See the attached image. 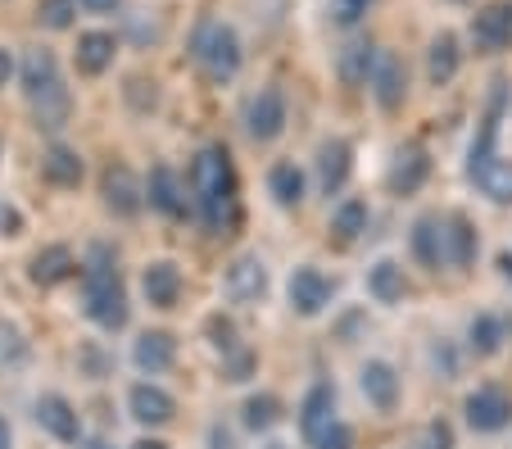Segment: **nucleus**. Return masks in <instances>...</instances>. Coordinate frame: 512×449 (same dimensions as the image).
Here are the masks:
<instances>
[{"label":"nucleus","instance_id":"1","mask_svg":"<svg viewBox=\"0 0 512 449\" xmlns=\"http://www.w3.org/2000/svg\"><path fill=\"white\" fill-rule=\"evenodd\" d=\"M186 186H191L195 214H200V223L209 227L213 236H232L236 227H241V177H236V164H232V155H227V146L195 150Z\"/></svg>","mask_w":512,"mask_h":449},{"label":"nucleus","instance_id":"2","mask_svg":"<svg viewBox=\"0 0 512 449\" xmlns=\"http://www.w3.org/2000/svg\"><path fill=\"white\" fill-rule=\"evenodd\" d=\"M78 309L91 327L100 332H123L127 327V286L118 273V250L109 241H91L82 254V286H78Z\"/></svg>","mask_w":512,"mask_h":449},{"label":"nucleus","instance_id":"3","mask_svg":"<svg viewBox=\"0 0 512 449\" xmlns=\"http://www.w3.org/2000/svg\"><path fill=\"white\" fill-rule=\"evenodd\" d=\"M19 87L23 100H28V114L37 123V132H64L73 123V91H68L64 73H59L55 50L37 46L19 59Z\"/></svg>","mask_w":512,"mask_h":449},{"label":"nucleus","instance_id":"4","mask_svg":"<svg viewBox=\"0 0 512 449\" xmlns=\"http://www.w3.org/2000/svg\"><path fill=\"white\" fill-rule=\"evenodd\" d=\"M191 64L204 73V82H213V87L236 82V73H241V64H245L241 32H236L227 19H200L191 32Z\"/></svg>","mask_w":512,"mask_h":449},{"label":"nucleus","instance_id":"5","mask_svg":"<svg viewBox=\"0 0 512 449\" xmlns=\"http://www.w3.org/2000/svg\"><path fill=\"white\" fill-rule=\"evenodd\" d=\"M281 291H286V309L295 318H304V323H313V318L331 313V304H336V277L304 259V264H290Z\"/></svg>","mask_w":512,"mask_h":449},{"label":"nucleus","instance_id":"6","mask_svg":"<svg viewBox=\"0 0 512 449\" xmlns=\"http://www.w3.org/2000/svg\"><path fill=\"white\" fill-rule=\"evenodd\" d=\"M358 395L377 418H395L399 404H404V372L395 359L386 354H368L358 363Z\"/></svg>","mask_w":512,"mask_h":449},{"label":"nucleus","instance_id":"7","mask_svg":"<svg viewBox=\"0 0 512 449\" xmlns=\"http://www.w3.org/2000/svg\"><path fill=\"white\" fill-rule=\"evenodd\" d=\"M268 286H272V273L259 250H241L236 259H227L223 277H218V291H223V300L232 304V309H254V304H263Z\"/></svg>","mask_w":512,"mask_h":449},{"label":"nucleus","instance_id":"8","mask_svg":"<svg viewBox=\"0 0 512 449\" xmlns=\"http://www.w3.org/2000/svg\"><path fill=\"white\" fill-rule=\"evenodd\" d=\"M241 123H245V137H250L254 146H272V141L286 132V123H290V100H286V91H281L277 82L259 87L250 100H245Z\"/></svg>","mask_w":512,"mask_h":449},{"label":"nucleus","instance_id":"9","mask_svg":"<svg viewBox=\"0 0 512 449\" xmlns=\"http://www.w3.org/2000/svg\"><path fill=\"white\" fill-rule=\"evenodd\" d=\"M123 404H127V418H132L141 431H159L177 418V395L168 391V386H159L155 377L127 381Z\"/></svg>","mask_w":512,"mask_h":449},{"label":"nucleus","instance_id":"10","mask_svg":"<svg viewBox=\"0 0 512 449\" xmlns=\"http://www.w3.org/2000/svg\"><path fill=\"white\" fill-rule=\"evenodd\" d=\"M32 418H37V427L46 431L55 445H82V440H87L78 404L68 400L64 391H41L37 400H32Z\"/></svg>","mask_w":512,"mask_h":449},{"label":"nucleus","instance_id":"11","mask_svg":"<svg viewBox=\"0 0 512 449\" xmlns=\"http://www.w3.org/2000/svg\"><path fill=\"white\" fill-rule=\"evenodd\" d=\"M435 173V159L431 150L422 146V141H404V146H395V155H390V168H386V186L390 196H417L426 182H431Z\"/></svg>","mask_w":512,"mask_h":449},{"label":"nucleus","instance_id":"12","mask_svg":"<svg viewBox=\"0 0 512 449\" xmlns=\"http://www.w3.org/2000/svg\"><path fill=\"white\" fill-rule=\"evenodd\" d=\"M182 291H186V273L177 259H145L141 273H136V295L150 309H177Z\"/></svg>","mask_w":512,"mask_h":449},{"label":"nucleus","instance_id":"13","mask_svg":"<svg viewBox=\"0 0 512 449\" xmlns=\"http://www.w3.org/2000/svg\"><path fill=\"white\" fill-rule=\"evenodd\" d=\"M463 422L481 436L512 427V395L503 386H476V391L463 395Z\"/></svg>","mask_w":512,"mask_h":449},{"label":"nucleus","instance_id":"14","mask_svg":"<svg viewBox=\"0 0 512 449\" xmlns=\"http://www.w3.org/2000/svg\"><path fill=\"white\" fill-rule=\"evenodd\" d=\"M191 186L177 177L173 164H155L150 173H145V209L159 218H168V223H177V218H186V205H191V196H186Z\"/></svg>","mask_w":512,"mask_h":449},{"label":"nucleus","instance_id":"15","mask_svg":"<svg viewBox=\"0 0 512 449\" xmlns=\"http://www.w3.org/2000/svg\"><path fill=\"white\" fill-rule=\"evenodd\" d=\"M363 291H368V300L381 304V309H399V304L408 300V291H413L404 259H395V254H377V259L368 264V273H363Z\"/></svg>","mask_w":512,"mask_h":449},{"label":"nucleus","instance_id":"16","mask_svg":"<svg viewBox=\"0 0 512 449\" xmlns=\"http://www.w3.org/2000/svg\"><path fill=\"white\" fill-rule=\"evenodd\" d=\"M100 200H105V209L114 218L132 223V218H141V209H145V177H136L127 164H109L105 182H100Z\"/></svg>","mask_w":512,"mask_h":449},{"label":"nucleus","instance_id":"17","mask_svg":"<svg viewBox=\"0 0 512 449\" xmlns=\"http://www.w3.org/2000/svg\"><path fill=\"white\" fill-rule=\"evenodd\" d=\"M73 277H82V259H78V250L64 241L41 245V250L28 259V282L41 286V291H55V286L73 282Z\"/></svg>","mask_w":512,"mask_h":449},{"label":"nucleus","instance_id":"18","mask_svg":"<svg viewBox=\"0 0 512 449\" xmlns=\"http://www.w3.org/2000/svg\"><path fill=\"white\" fill-rule=\"evenodd\" d=\"M349 173H354V141L327 137L318 146V159H313V186H318V196H340L349 186Z\"/></svg>","mask_w":512,"mask_h":449},{"label":"nucleus","instance_id":"19","mask_svg":"<svg viewBox=\"0 0 512 449\" xmlns=\"http://www.w3.org/2000/svg\"><path fill=\"white\" fill-rule=\"evenodd\" d=\"M440 223H445V264L467 273L481 259V227L467 209H449V214H440Z\"/></svg>","mask_w":512,"mask_h":449},{"label":"nucleus","instance_id":"20","mask_svg":"<svg viewBox=\"0 0 512 449\" xmlns=\"http://www.w3.org/2000/svg\"><path fill=\"white\" fill-rule=\"evenodd\" d=\"M408 259H413V268H422V273H440L445 264V223H440V214H417L413 223H408Z\"/></svg>","mask_w":512,"mask_h":449},{"label":"nucleus","instance_id":"21","mask_svg":"<svg viewBox=\"0 0 512 449\" xmlns=\"http://www.w3.org/2000/svg\"><path fill=\"white\" fill-rule=\"evenodd\" d=\"M177 336L164 332V327H145V332H136L132 341V368L141 372V377H164V372L177 368Z\"/></svg>","mask_w":512,"mask_h":449},{"label":"nucleus","instance_id":"22","mask_svg":"<svg viewBox=\"0 0 512 449\" xmlns=\"http://www.w3.org/2000/svg\"><path fill=\"white\" fill-rule=\"evenodd\" d=\"M467 37H472V46L481 50V55L512 50V0H490L485 10H476Z\"/></svg>","mask_w":512,"mask_h":449},{"label":"nucleus","instance_id":"23","mask_svg":"<svg viewBox=\"0 0 512 449\" xmlns=\"http://www.w3.org/2000/svg\"><path fill=\"white\" fill-rule=\"evenodd\" d=\"M41 182L55 186V191H78L87 182V159H82L78 146H64V141H50L41 150V164H37Z\"/></svg>","mask_w":512,"mask_h":449},{"label":"nucleus","instance_id":"24","mask_svg":"<svg viewBox=\"0 0 512 449\" xmlns=\"http://www.w3.org/2000/svg\"><path fill=\"white\" fill-rule=\"evenodd\" d=\"M263 186H268L272 205L286 209V214L304 209V200H309V173H304L295 159H272L268 173H263Z\"/></svg>","mask_w":512,"mask_h":449},{"label":"nucleus","instance_id":"25","mask_svg":"<svg viewBox=\"0 0 512 449\" xmlns=\"http://www.w3.org/2000/svg\"><path fill=\"white\" fill-rule=\"evenodd\" d=\"M336 418H340L336 386H331V381H309V391L300 395V436H304V445H313Z\"/></svg>","mask_w":512,"mask_h":449},{"label":"nucleus","instance_id":"26","mask_svg":"<svg viewBox=\"0 0 512 449\" xmlns=\"http://www.w3.org/2000/svg\"><path fill=\"white\" fill-rule=\"evenodd\" d=\"M368 96L377 100V109H386V114H395L408 100V69L395 50H381L377 55V69H372V78H368Z\"/></svg>","mask_w":512,"mask_h":449},{"label":"nucleus","instance_id":"27","mask_svg":"<svg viewBox=\"0 0 512 449\" xmlns=\"http://www.w3.org/2000/svg\"><path fill=\"white\" fill-rule=\"evenodd\" d=\"M114 55H118V37L105 28H91L78 32V46H73V69L82 78H100V73L114 69Z\"/></svg>","mask_w":512,"mask_h":449},{"label":"nucleus","instance_id":"28","mask_svg":"<svg viewBox=\"0 0 512 449\" xmlns=\"http://www.w3.org/2000/svg\"><path fill=\"white\" fill-rule=\"evenodd\" d=\"M377 41L372 37H349L345 46L336 50V78L345 82V87H368V78H372V69H377Z\"/></svg>","mask_w":512,"mask_h":449},{"label":"nucleus","instance_id":"29","mask_svg":"<svg viewBox=\"0 0 512 449\" xmlns=\"http://www.w3.org/2000/svg\"><path fill=\"white\" fill-rule=\"evenodd\" d=\"M503 341H508V323H503L494 309H476L472 318H467L463 350L472 354V359H494V354L503 350Z\"/></svg>","mask_w":512,"mask_h":449},{"label":"nucleus","instance_id":"30","mask_svg":"<svg viewBox=\"0 0 512 449\" xmlns=\"http://www.w3.org/2000/svg\"><path fill=\"white\" fill-rule=\"evenodd\" d=\"M368 223H372L368 196H340L327 214V232H331V241H340V245H354L358 236L368 232Z\"/></svg>","mask_w":512,"mask_h":449},{"label":"nucleus","instance_id":"31","mask_svg":"<svg viewBox=\"0 0 512 449\" xmlns=\"http://www.w3.org/2000/svg\"><path fill=\"white\" fill-rule=\"evenodd\" d=\"M458 69H463V46H458L454 32L431 37V46H426V82L440 91V87H449V82L458 78Z\"/></svg>","mask_w":512,"mask_h":449},{"label":"nucleus","instance_id":"32","mask_svg":"<svg viewBox=\"0 0 512 449\" xmlns=\"http://www.w3.org/2000/svg\"><path fill=\"white\" fill-rule=\"evenodd\" d=\"M467 182L481 191L485 200H494V205H512V159H490L485 168H476Z\"/></svg>","mask_w":512,"mask_h":449},{"label":"nucleus","instance_id":"33","mask_svg":"<svg viewBox=\"0 0 512 449\" xmlns=\"http://www.w3.org/2000/svg\"><path fill=\"white\" fill-rule=\"evenodd\" d=\"M241 422L250 431H272L281 422V400L272 391H250L241 404Z\"/></svg>","mask_w":512,"mask_h":449},{"label":"nucleus","instance_id":"34","mask_svg":"<svg viewBox=\"0 0 512 449\" xmlns=\"http://www.w3.org/2000/svg\"><path fill=\"white\" fill-rule=\"evenodd\" d=\"M73 368H78V377H87V381H105L109 372H114V354H109L100 341H78Z\"/></svg>","mask_w":512,"mask_h":449},{"label":"nucleus","instance_id":"35","mask_svg":"<svg viewBox=\"0 0 512 449\" xmlns=\"http://www.w3.org/2000/svg\"><path fill=\"white\" fill-rule=\"evenodd\" d=\"M204 341H209V350L218 354V359H227L232 350H241V345H245V341H241V332H236V323L227 318L223 309L204 318Z\"/></svg>","mask_w":512,"mask_h":449},{"label":"nucleus","instance_id":"36","mask_svg":"<svg viewBox=\"0 0 512 449\" xmlns=\"http://www.w3.org/2000/svg\"><path fill=\"white\" fill-rule=\"evenodd\" d=\"M463 354L454 341H431V350H426V363H431V372L440 381H458V372H463Z\"/></svg>","mask_w":512,"mask_h":449},{"label":"nucleus","instance_id":"37","mask_svg":"<svg viewBox=\"0 0 512 449\" xmlns=\"http://www.w3.org/2000/svg\"><path fill=\"white\" fill-rule=\"evenodd\" d=\"M78 19V0H37V23L50 32H68Z\"/></svg>","mask_w":512,"mask_h":449},{"label":"nucleus","instance_id":"38","mask_svg":"<svg viewBox=\"0 0 512 449\" xmlns=\"http://www.w3.org/2000/svg\"><path fill=\"white\" fill-rule=\"evenodd\" d=\"M28 359H32V345L23 341V332L10 323H0V363L5 368H23Z\"/></svg>","mask_w":512,"mask_h":449},{"label":"nucleus","instance_id":"39","mask_svg":"<svg viewBox=\"0 0 512 449\" xmlns=\"http://www.w3.org/2000/svg\"><path fill=\"white\" fill-rule=\"evenodd\" d=\"M408 449H458V436H454V427H449L445 418H431L413 436V445H408Z\"/></svg>","mask_w":512,"mask_h":449},{"label":"nucleus","instance_id":"40","mask_svg":"<svg viewBox=\"0 0 512 449\" xmlns=\"http://www.w3.org/2000/svg\"><path fill=\"white\" fill-rule=\"evenodd\" d=\"M218 368H223V381H250L254 368H259V354H254L250 345H241V350H232L227 359H218Z\"/></svg>","mask_w":512,"mask_h":449},{"label":"nucleus","instance_id":"41","mask_svg":"<svg viewBox=\"0 0 512 449\" xmlns=\"http://www.w3.org/2000/svg\"><path fill=\"white\" fill-rule=\"evenodd\" d=\"M368 10H372V0H327V14L336 28H354Z\"/></svg>","mask_w":512,"mask_h":449},{"label":"nucleus","instance_id":"42","mask_svg":"<svg viewBox=\"0 0 512 449\" xmlns=\"http://www.w3.org/2000/svg\"><path fill=\"white\" fill-rule=\"evenodd\" d=\"M23 232H28V218H23V209L14 205V200H0V241H19Z\"/></svg>","mask_w":512,"mask_h":449},{"label":"nucleus","instance_id":"43","mask_svg":"<svg viewBox=\"0 0 512 449\" xmlns=\"http://www.w3.org/2000/svg\"><path fill=\"white\" fill-rule=\"evenodd\" d=\"M309 449H354V427H349L345 418H336L318 440H313Z\"/></svg>","mask_w":512,"mask_h":449},{"label":"nucleus","instance_id":"44","mask_svg":"<svg viewBox=\"0 0 512 449\" xmlns=\"http://www.w3.org/2000/svg\"><path fill=\"white\" fill-rule=\"evenodd\" d=\"M14 73H19V59H14V50H10V46H0V91L10 87Z\"/></svg>","mask_w":512,"mask_h":449},{"label":"nucleus","instance_id":"45","mask_svg":"<svg viewBox=\"0 0 512 449\" xmlns=\"http://www.w3.org/2000/svg\"><path fill=\"white\" fill-rule=\"evenodd\" d=\"M209 449H236V436L223 427V422H213L209 427Z\"/></svg>","mask_w":512,"mask_h":449},{"label":"nucleus","instance_id":"46","mask_svg":"<svg viewBox=\"0 0 512 449\" xmlns=\"http://www.w3.org/2000/svg\"><path fill=\"white\" fill-rule=\"evenodd\" d=\"M127 449H168V445H164V440H159V436H150V431H145V436H136Z\"/></svg>","mask_w":512,"mask_h":449},{"label":"nucleus","instance_id":"47","mask_svg":"<svg viewBox=\"0 0 512 449\" xmlns=\"http://www.w3.org/2000/svg\"><path fill=\"white\" fill-rule=\"evenodd\" d=\"M0 449H14V427L5 413H0Z\"/></svg>","mask_w":512,"mask_h":449},{"label":"nucleus","instance_id":"48","mask_svg":"<svg viewBox=\"0 0 512 449\" xmlns=\"http://www.w3.org/2000/svg\"><path fill=\"white\" fill-rule=\"evenodd\" d=\"M87 10H96V14H109V10H118V0H82Z\"/></svg>","mask_w":512,"mask_h":449},{"label":"nucleus","instance_id":"49","mask_svg":"<svg viewBox=\"0 0 512 449\" xmlns=\"http://www.w3.org/2000/svg\"><path fill=\"white\" fill-rule=\"evenodd\" d=\"M78 449H118V445H109V440L105 436H87V440H82V445Z\"/></svg>","mask_w":512,"mask_h":449},{"label":"nucleus","instance_id":"50","mask_svg":"<svg viewBox=\"0 0 512 449\" xmlns=\"http://www.w3.org/2000/svg\"><path fill=\"white\" fill-rule=\"evenodd\" d=\"M494 264H499V273H503V277H508V282H512V254H508V250H503V254H499V259H494Z\"/></svg>","mask_w":512,"mask_h":449},{"label":"nucleus","instance_id":"51","mask_svg":"<svg viewBox=\"0 0 512 449\" xmlns=\"http://www.w3.org/2000/svg\"><path fill=\"white\" fill-rule=\"evenodd\" d=\"M263 449H290V445H286V440H268V445H263Z\"/></svg>","mask_w":512,"mask_h":449},{"label":"nucleus","instance_id":"52","mask_svg":"<svg viewBox=\"0 0 512 449\" xmlns=\"http://www.w3.org/2000/svg\"><path fill=\"white\" fill-rule=\"evenodd\" d=\"M449 5H472V0H449Z\"/></svg>","mask_w":512,"mask_h":449},{"label":"nucleus","instance_id":"53","mask_svg":"<svg viewBox=\"0 0 512 449\" xmlns=\"http://www.w3.org/2000/svg\"><path fill=\"white\" fill-rule=\"evenodd\" d=\"M0 159H5V141H0Z\"/></svg>","mask_w":512,"mask_h":449}]
</instances>
